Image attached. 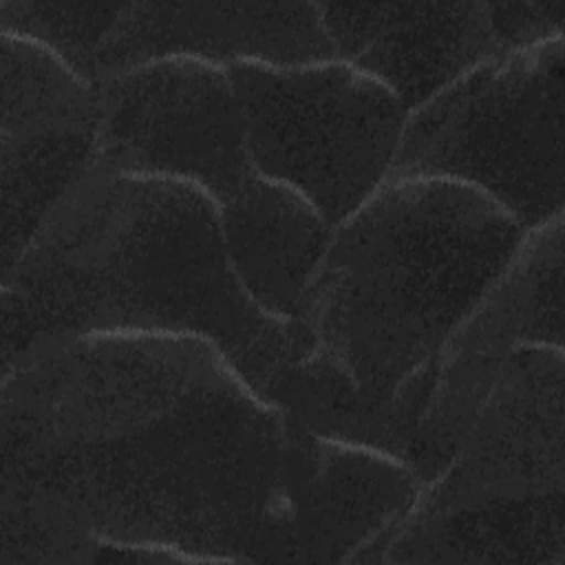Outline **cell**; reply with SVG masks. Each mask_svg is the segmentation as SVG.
<instances>
[{"instance_id": "6da1fadb", "label": "cell", "mask_w": 565, "mask_h": 565, "mask_svg": "<svg viewBox=\"0 0 565 565\" xmlns=\"http://www.w3.org/2000/svg\"><path fill=\"white\" fill-rule=\"evenodd\" d=\"M285 435L201 338L38 340L2 364L0 565H84L95 541L285 563Z\"/></svg>"}, {"instance_id": "7a4b0ae2", "label": "cell", "mask_w": 565, "mask_h": 565, "mask_svg": "<svg viewBox=\"0 0 565 565\" xmlns=\"http://www.w3.org/2000/svg\"><path fill=\"white\" fill-rule=\"evenodd\" d=\"M79 333L201 338L260 397L289 347V322L243 294L210 194L99 163L2 276V364L38 340Z\"/></svg>"}, {"instance_id": "3957f363", "label": "cell", "mask_w": 565, "mask_h": 565, "mask_svg": "<svg viewBox=\"0 0 565 565\" xmlns=\"http://www.w3.org/2000/svg\"><path fill=\"white\" fill-rule=\"evenodd\" d=\"M527 232L481 192L388 179L344 218L318 265L289 344L380 404L424 369L486 296Z\"/></svg>"}, {"instance_id": "277c9868", "label": "cell", "mask_w": 565, "mask_h": 565, "mask_svg": "<svg viewBox=\"0 0 565 565\" xmlns=\"http://www.w3.org/2000/svg\"><path fill=\"white\" fill-rule=\"evenodd\" d=\"M563 38L497 53L408 113L388 179L463 183L523 232L563 216Z\"/></svg>"}, {"instance_id": "5b68a950", "label": "cell", "mask_w": 565, "mask_h": 565, "mask_svg": "<svg viewBox=\"0 0 565 565\" xmlns=\"http://www.w3.org/2000/svg\"><path fill=\"white\" fill-rule=\"evenodd\" d=\"M227 71L252 170L300 192L333 227L388 181L408 119L388 86L338 57Z\"/></svg>"}, {"instance_id": "8992f818", "label": "cell", "mask_w": 565, "mask_h": 565, "mask_svg": "<svg viewBox=\"0 0 565 565\" xmlns=\"http://www.w3.org/2000/svg\"><path fill=\"white\" fill-rule=\"evenodd\" d=\"M95 163L190 183L218 205L254 172L227 66L157 57L97 82Z\"/></svg>"}, {"instance_id": "52a82bcc", "label": "cell", "mask_w": 565, "mask_h": 565, "mask_svg": "<svg viewBox=\"0 0 565 565\" xmlns=\"http://www.w3.org/2000/svg\"><path fill=\"white\" fill-rule=\"evenodd\" d=\"M563 216L527 232L505 269L461 322L437 360L411 468L433 481L521 347L563 349Z\"/></svg>"}, {"instance_id": "ba28073f", "label": "cell", "mask_w": 565, "mask_h": 565, "mask_svg": "<svg viewBox=\"0 0 565 565\" xmlns=\"http://www.w3.org/2000/svg\"><path fill=\"white\" fill-rule=\"evenodd\" d=\"M563 349L521 347L503 364L448 466L415 512L565 492Z\"/></svg>"}, {"instance_id": "9c48e42d", "label": "cell", "mask_w": 565, "mask_h": 565, "mask_svg": "<svg viewBox=\"0 0 565 565\" xmlns=\"http://www.w3.org/2000/svg\"><path fill=\"white\" fill-rule=\"evenodd\" d=\"M285 563H375L424 483L399 457L285 422Z\"/></svg>"}, {"instance_id": "30bf717a", "label": "cell", "mask_w": 565, "mask_h": 565, "mask_svg": "<svg viewBox=\"0 0 565 565\" xmlns=\"http://www.w3.org/2000/svg\"><path fill=\"white\" fill-rule=\"evenodd\" d=\"M157 57L282 66L335 53L318 2H128L97 51V82Z\"/></svg>"}, {"instance_id": "8fae6325", "label": "cell", "mask_w": 565, "mask_h": 565, "mask_svg": "<svg viewBox=\"0 0 565 565\" xmlns=\"http://www.w3.org/2000/svg\"><path fill=\"white\" fill-rule=\"evenodd\" d=\"M338 60L388 86L413 113L499 53L488 2H318Z\"/></svg>"}, {"instance_id": "7c38bea8", "label": "cell", "mask_w": 565, "mask_h": 565, "mask_svg": "<svg viewBox=\"0 0 565 565\" xmlns=\"http://www.w3.org/2000/svg\"><path fill=\"white\" fill-rule=\"evenodd\" d=\"M218 221L243 294L265 316L291 322L335 227L300 192L258 172L218 205Z\"/></svg>"}, {"instance_id": "4fadbf2b", "label": "cell", "mask_w": 565, "mask_h": 565, "mask_svg": "<svg viewBox=\"0 0 565 565\" xmlns=\"http://www.w3.org/2000/svg\"><path fill=\"white\" fill-rule=\"evenodd\" d=\"M375 563H565V492L411 510Z\"/></svg>"}, {"instance_id": "5bb4252c", "label": "cell", "mask_w": 565, "mask_h": 565, "mask_svg": "<svg viewBox=\"0 0 565 565\" xmlns=\"http://www.w3.org/2000/svg\"><path fill=\"white\" fill-rule=\"evenodd\" d=\"M95 121L0 135L2 276L13 269L62 196L93 168Z\"/></svg>"}, {"instance_id": "9a60e30c", "label": "cell", "mask_w": 565, "mask_h": 565, "mask_svg": "<svg viewBox=\"0 0 565 565\" xmlns=\"http://www.w3.org/2000/svg\"><path fill=\"white\" fill-rule=\"evenodd\" d=\"M2 38L0 135L99 119L97 84L46 46L13 33Z\"/></svg>"}, {"instance_id": "2e32d148", "label": "cell", "mask_w": 565, "mask_h": 565, "mask_svg": "<svg viewBox=\"0 0 565 565\" xmlns=\"http://www.w3.org/2000/svg\"><path fill=\"white\" fill-rule=\"evenodd\" d=\"M128 2L0 0V33L29 38L97 84V51Z\"/></svg>"}, {"instance_id": "e0dca14e", "label": "cell", "mask_w": 565, "mask_h": 565, "mask_svg": "<svg viewBox=\"0 0 565 565\" xmlns=\"http://www.w3.org/2000/svg\"><path fill=\"white\" fill-rule=\"evenodd\" d=\"M488 11L499 53L563 38L565 0L488 2Z\"/></svg>"}]
</instances>
